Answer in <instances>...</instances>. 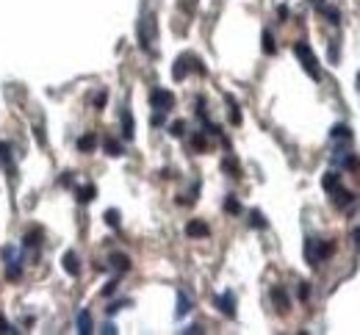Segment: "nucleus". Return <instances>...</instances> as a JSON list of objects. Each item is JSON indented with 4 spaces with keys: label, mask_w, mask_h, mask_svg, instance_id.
Masks as SVG:
<instances>
[{
    "label": "nucleus",
    "mask_w": 360,
    "mask_h": 335,
    "mask_svg": "<svg viewBox=\"0 0 360 335\" xmlns=\"http://www.w3.org/2000/svg\"><path fill=\"white\" fill-rule=\"evenodd\" d=\"M264 53H274V39H271V33L269 31H264Z\"/></svg>",
    "instance_id": "obj_21"
},
{
    "label": "nucleus",
    "mask_w": 360,
    "mask_h": 335,
    "mask_svg": "<svg viewBox=\"0 0 360 335\" xmlns=\"http://www.w3.org/2000/svg\"><path fill=\"white\" fill-rule=\"evenodd\" d=\"M78 333H81V335H89V333H94V324H91L89 310H81V313H78Z\"/></svg>",
    "instance_id": "obj_7"
},
{
    "label": "nucleus",
    "mask_w": 360,
    "mask_h": 335,
    "mask_svg": "<svg viewBox=\"0 0 360 335\" xmlns=\"http://www.w3.org/2000/svg\"><path fill=\"white\" fill-rule=\"evenodd\" d=\"M277 14L283 17V22H285V19H288V8H285V6H280V8H277Z\"/></svg>",
    "instance_id": "obj_30"
},
{
    "label": "nucleus",
    "mask_w": 360,
    "mask_h": 335,
    "mask_svg": "<svg viewBox=\"0 0 360 335\" xmlns=\"http://www.w3.org/2000/svg\"><path fill=\"white\" fill-rule=\"evenodd\" d=\"M310 297V285L308 283H299V299H308Z\"/></svg>",
    "instance_id": "obj_28"
},
{
    "label": "nucleus",
    "mask_w": 360,
    "mask_h": 335,
    "mask_svg": "<svg viewBox=\"0 0 360 335\" xmlns=\"http://www.w3.org/2000/svg\"><path fill=\"white\" fill-rule=\"evenodd\" d=\"M3 258H6V277L8 280H19V277H22V260H19V252L8 247V250L3 252Z\"/></svg>",
    "instance_id": "obj_2"
},
{
    "label": "nucleus",
    "mask_w": 360,
    "mask_h": 335,
    "mask_svg": "<svg viewBox=\"0 0 360 335\" xmlns=\"http://www.w3.org/2000/svg\"><path fill=\"white\" fill-rule=\"evenodd\" d=\"M183 128H186L183 122H172V125H169V133H172V136H183Z\"/></svg>",
    "instance_id": "obj_26"
},
{
    "label": "nucleus",
    "mask_w": 360,
    "mask_h": 335,
    "mask_svg": "<svg viewBox=\"0 0 360 335\" xmlns=\"http://www.w3.org/2000/svg\"><path fill=\"white\" fill-rule=\"evenodd\" d=\"M114 291H116V280H111V283H108V285H105V288H103V297H111Z\"/></svg>",
    "instance_id": "obj_29"
},
{
    "label": "nucleus",
    "mask_w": 360,
    "mask_h": 335,
    "mask_svg": "<svg viewBox=\"0 0 360 335\" xmlns=\"http://www.w3.org/2000/svg\"><path fill=\"white\" fill-rule=\"evenodd\" d=\"M227 105H230V122H233V125H238V122H241V114H238V103L233 100V97H227Z\"/></svg>",
    "instance_id": "obj_18"
},
{
    "label": "nucleus",
    "mask_w": 360,
    "mask_h": 335,
    "mask_svg": "<svg viewBox=\"0 0 360 335\" xmlns=\"http://www.w3.org/2000/svg\"><path fill=\"white\" fill-rule=\"evenodd\" d=\"M78 200H81V202H91V200H94V186H84V188H78Z\"/></svg>",
    "instance_id": "obj_17"
},
{
    "label": "nucleus",
    "mask_w": 360,
    "mask_h": 335,
    "mask_svg": "<svg viewBox=\"0 0 360 335\" xmlns=\"http://www.w3.org/2000/svg\"><path fill=\"white\" fill-rule=\"evenodd\" d=\"M122 133H125V139H133V116L128 111L122 114Z\"/></svg>",
    "instance_id": "obj_16"
},
{
    "label": "nucleus",
    "mask_w": 360,
    "mask_h": 335,
    "mask_svg": "<svg viewBox=\"0 0 360 335\" xmlns=\"http://www.w3.org/2000/svg\"><path fill=\"white\" fill-rule=\"evenodd\" d=\"M22 247H25V250H36V247H39V233H28L25 244H22Z\"/></svg>",
    "instance_id": "obj_20"
},
{
    "label": "nucleus",
    "mask_w": 360,
    "mask_h": 335,
    "mask_svg": "<svg viewBox=\"0 0 360 335\" xmlns=\"http://www.w3.org/2000/svg\"><path fill=\"white\" fill-rule=\"evenodd\" d=\"M188 310H191V299L180 291V294H178V316H186Z\"/></svg>",
    "instance_id": "obj_15"
},
{
    "label": "nucleus",
    "mask_w": 360,
    "mask_h": 335,
    "mask_svg": "<svg viewBox=\"0 0 360 335\" xmlns=\"http://www.w3.org/2000/svg\"><path fill=\"white\" fill-rule=\"evenodd\" d=\"M150 103H153V108L158 111V114H164V111H169L175 105V97H172V91H167V89H155L153 94H150Z\"/></svg>",
    "instance_id": "obj_3"
},
{
    "label": "nucleus",
    "mask_w": 360,
    "mask_h": 335,
    "mask_svg": "<svg viewBox=\"0 0 360 335\" xmlns=\"http://www.w3.org/2000/svg\"><path fill=\"white\" fill-rule=\"evenodd\" d=\"M111 266H114L116 271H128L130 269V258L122 255V252H114V255H111Z\"/></svg>",
    "instance_id": "obj_10"
},
{
    "label": "nucleus",
    "mask_w": 360,
    "mask_h": 335,
    "mask_svg": "<svg viewBox=\"0 0 360 335\" xmlns=\"http://www.w3.org/2000/svg\"><path fill=\"white\" fill-rule=\"evenodd\" d=\"M61 263H64V271L70 274V277H78V274H81V260H78L75 252H64Z\"/></svg>",
    "instance_id": "obj_5"
},
{
    "label": "nucleus",
    "mask_w": 360,
    "mask_h": 335,
    "mask_svg": "<svg viewBox=\"0 0 360 335\" xmlns=\"http://www.w3.org/2000/svg\"><path fill=\"white\" fill-rule=\"evenodd\" d=\"M186 233H188V236H208L211 230H208V225H205V222H188Z\"/></svg>",
    "instance_id": "obj_13"
},
{
    "label": "nucleus",
    "mask_w": 360,
    "mask_h": 335,
    "mask_svg": "<svg viewBox=\"0 0 360 335\" xmlns=\"http://www.w3.org/2000/svg\"><path fill=\"white\" fill-rule=\"evenodd\" d=\"M322 11L327 14V19L333 22V25H338V22H341V19H338V11H335V8H324V6H322Z\"/></svg>",
    "instance_id": "obj_25"
},
{
    "label": "nucleus",
    "mask_w": 360,
    "mask_h": 335,
    "mask_svg": "<svg viewBox=\"0 0 360 335\" xmlns=\"http://www.w3.org/2000/svg\"><path fill=\"white\" fill-rule=\"evenodd\" d=\"M105 222L111 227H119V211H105Z\"/></svg>",
    "instance_id": "obj_23"
},
{
    "label": "nucleus",
    "mask_w": 360,
    "mask_h": 335,
    "mask_svg": "<svg viewBox=\"0 0 360 335\" xmlns=\"http://www.w3.org/2000/svg\"><path fill=\"white\" fill-rule=\"evenodd\" d=\"M355 239H358V244H360V230H355Z\"/></svg>",
    "instance_id": "obj_32"
},
{
    "label": "nucleus",
    "mask_w": 360,
    "mask_h": 335,
    "mask_svg": "<svg viewBox=\"0 0 360 335\" xmlns=\"http://www.w3.org/2000/svg\"><path fill=\"white\" fill-rule=\"evenodd\" d=\"M294 53H296V58L302 61V67H305V72H308L313 81H319L322 78V72H319V67H316V56H313V50H310L305 42H296L294 45Z\"/></svg>",
    "instance_id": "obj_1"
},
{
    "label": "nucleus",
    "mask_w": 360,
    "mask_h": 335,
    "mask_svg": "<svg viewBox=\"0 0 360 335\" xmlns=\"http://www.w3.org/2000/svg\"><path fill=\"white\" fill-rule=\"evenodd\" d=\"M322 186L327 188V191H335V188L341 186V177H338L335 172H327V174H324V180H322Z\"/></svg>",
    "instance_id": "obj_14"
},
{
    "label": "nucleus",
    "mask_w": 360,
    "mask_h": 335,
    "mask_svg": "<svg viewBox=\"0 0 360 335\" xmlns=\"http://www.w3.org/2000/svg\"><path fill=\"white\" fill-rule=\"evenodd\" d=\"M216 308L225 313V316H236V297L233 294H222V297H216Z\"/></svg>",
    "instance_id": "obj_6"
},
{
    "label": "nucleus",
    "mask_w": 360,
    "mask_h": 335,
    "mask_svg": "<svg viewBox=\"0 0 360 335\" xmlns=\"http://www.w3.org/2000/svg\"><path fill=\"white\" fill-rule=\"evenodd\" d=\"M3 333H19V330H14V327H11V324H8V322H6V319L0 316V335H3Z\"/></svg>",
    "instance_id": "obj_27"
},
{
    "label": "nucleus",
    "mask_w": 360,
    "mask_h": 335,
    "mask_svg": "<svg viewBox=\"0 0 360 335\" xmlns=\"http://www.w3.org/2000/svg\"><path fill=\"white\" fill-rule=\"evenodd\" d=\"M94 103H97V108H103V105H105V94H97Z\"/></svg>",
    "instance_id": "obj_31"
},
{
    "label": "nucleus",
    "mask_w": 360,
    "mask_h": 335,
    "mask_svg": "<svg viewBox=\"0 0 360 335\" xmlns=\"http://www.w3.org/2000/svg\"><path fill=\"white\" fill-rule=\"evenodd\" d=\"M271 302L277 305V310H280V313H285V310H288V297H285L283 288H271Z\"/></svg>",
    "instance_id": "obj_8"
},
{
    "label": "nucleus",
    "mask_w": 360,
    "mask_h": 335,
    "mask_svg": "<svg viewBox=\"0 0 360 335\" xmlns=\"http://www.w3.org/2000/svg\"><path fill=\"white\" fill-rule=\"evenodd\" d=\"M252 227H266V219H264V213L261 211H252V219H250Z\"/></svg>",
    "instance_id": "obj_22"
},
{
    "label": "nucleus",
    "mask_w": 360,
    "mask_h": 335,
    "mask_svg": "<svg viewBox=\"0 0 360 335\" xmlns=\"http://www.w3.org/2000/svg\"><path fill=\"white\" fill-rule=\"evenodd\" d=\"M153 36H155V19L147 17V19H142V25H139V45H142V50H150Z\"/></svg>",
    "instance_id": "obj_4"
},
{
    "label": "nucleus",
    "mask_w": 360,
    "mask_h": 335,
    "mask_svg": "<svg viewBox=\"0 0 360 335\" xmlns=\"http://www.w3.org/2000/svg\"><path fill=\"white\" fill-rule=\"evenodd\" d=\"M330 139H335V142H352V130H349L347 125H335V128L330 130Z\"/></svg>",
    "instance_id": "obj_9"
},
{
    "label": "nucleus",
    "mask_w": 360,
    "mask_h": 335,
    "mask_svg": "<svg viewBox=\"0 0 360 335\" xmlns=\"http://www.w3.org/2000/svg\"><path fill=\"white\" fill-rule=\"evenodd\" d=\"M186 58H188V56H180V58H178V61H175V70H172L175 81H183V78H186V70H188V64H186Z\"/></svg>",
    "instance_id": "obj_11"
},
{
    "label": "nucleus",
    "mask_w": 360,
    "mask_h": 335,
    "mask_svg": "<svg viewBox=\"0 0 360 335\" xmlns=\"http://www.w3.org/2000/svg\"><path fill=\"white\" fill-rule=\"evenodd\" d=\"M94 144H97V136H94V133H86V136H81V139H78V150H84V153L94 150Z\"/></svg>",
    "instance_id": "obj_12"
},
{
    "label": "nucleus",
    "mask_w": 360,
    "mask_h": 335,
    "mask_svg": "<svg viewBox=\"0 0 360 335\" xmlns=\"http://www.w3.org/2000/svg\"><path fill=\"white\" fill-rule=\"evenodd\" d=\"M225 211H227V213H238V211H241V205H238V200H233V197H230V200L225 202Z\"/></svg>",
    "instance_id": "obj_24"
},
{
    "label": "nucleus",
    "mask_w": 360,
    "mask_h": 335,
    "mask_svg": "<svg viewBox=\"0 0 360 335\" xmlns=\"http://www.w3.org/2000/svg\"><path fill=\"white\" fill-rule=\"evenodd\" d=\"M105 153L108 155H122V144L114 142V139H105Z\"/></svg>",
    "instance_id": "obj_19"
}]
</instances>
